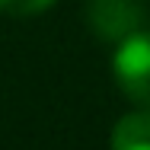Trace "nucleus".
I'll use <instances>...</instances> for the list:
<instances>
[{"label": "nucleus", "instance_id": "3", "mask_svg": "<svg viewBox=\"0 0 150 150\" xmlns=\"http://www.w3.org/2000/svg\"><path fill=\"white\" fill-rule=\"evenodd\" d=\"M112 150H150V109L131 112L112 128Z\"/></svg>", "mask_w": 150, "mask_h": 150}, {"label": "nucleus", "instance_id": "1", "mask_svg": "<svg viewBox=\"0 0 150 150\" xmlns=\"http://www.w3.org/2000/svg\"><path fill=\"white\" fill-rule=\"evenodd\" d=\"M112 67L121 93L137 105H150V32H131L121 38Z\"/></svg>", "mask_w": 150, "mask_h": 150}, {"label": "nucleus", "instance_id": "4", "mask_svg": "<svg viewBox=\"0 0 150 150\" xmlns=\"http://www.w3.org/2000/svg\"><path fill=\"white\" fill-rule=\"evenodd\" d=\"M54 0H0V10L10 16H38L51 6Z\"/></svg>", "mask_w": 150, "mask_h": 150}, {"label": "nucleus", "instance_id": "2", "mask_svg": "<svg viewBox=\"0 0 150 150\" xmlns=\"http://www.w3.org/2000/svg\"><path fill=\"white\" fill-rule=\"evenodd\" d=\"M141 6L134 0H96L90 6V29L102 42H121L137 32Z\"/></svg>", "mask_w": 150, "mask_h": 150}]
</instances>
